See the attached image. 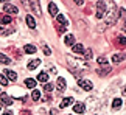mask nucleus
Wrapping results in <instances>:
<instances>
[{"label": "nucleus", "instance_id": "obj_1", "mask_svg": "<svg viewBox=\"0 0 126 115\" xmlns=\"http://www.w3.org/2000/svg\"><path fill=\"white\" fill-rule=\"evenodd\" d=\"M104 13H106V2H98L96 3V17L103 19Z\"/></svg>", "mask_w": 126, "mask_h": 115}, {"label": "nucleus", "instance_id": "obj_2", "mask_svg": "<svg viewBox=\"0 0 126 115\" xmlns=\"http://www.w3.org/2000/svg\"><path fill=\"white\" fill-rule=\"evenodd\" d=\"M67 61H69V64H70L72 67H73V69H76V67H81V69H86V67H87V64H86L84 61H78V59H72L70 56L67 58Z\"/></svg>", "mask_w": 126, "mask_h": 115}, {"label": "nucleus", "instance_id": "obj_3", "mask_svg": "<svg viewBox=\"0 0 126 115\" xmlns=\"http://www.w3.org/2000/svg\"><path fill=\"white\" fill-rule=\"evenodd\" d=\"M78 86H79L83 90H92V87H94L90 81H89V79H84V78H79V79H78Z\"/></svg>", "mask_w": 126, "mask_h": 115}, {"label": "nucleus", "instance_id": "obj_4", "mask_svg": "<svg viewBox=\"0 0 126 115\" xmlns=\"http://www.w3.org/2000/svg\"><path fill=\"white\" fill-rule=\"evenodd\" d=\"M115 20H117V16H115V6L112 8V11L108 13V19H106V25H114Z\"/></svg>", "mask_w": 126, "mask_h": 115}, {"label": "nucleus", "instance_id": "obj_5", "mask_svg": "<svg viewBox=\"0 0 126 115\" xmlns=\"http://www.w3.org/2000/svg\"><path fill=\"white\" fill-rule=\"evenodd\" d=\"M0 100H2V103L5 104V106H11V104H13V98H9V95L5 93V92L0 95Z\"/></svg>", "mask_w": 126, "mask_h": 115}, {"label": "nucleus", "instance_id": "obj_6", "mask_svg": "<svg viewBox=\"0 0 126 115\" xmlns=\"http://www.w3.org/2000/svg\"><path fill=\"white\" fill-rule=\"evenodd\" d=\"M84 111H86V104L84 103H76L73 106V112L75 114H83Z\"/></svg>", "mask_w": 126, "mask_h": 115}, {"label": "nucleus", "instance_id": "obj_7", "mask_svg": "<svg viewBox=\"0 0 126 115\" xmlns=\"http://www.w3.org/2000/svg\"><path fill=\"white\" fill-rule=\"evenodd\" d=\"M5 76H6L11 83H14V81L17 79V73H16V72H13V70H5Z\"/></svg>", "mask_w": 126, "mask_h": 115}, {"label": "nucleus", "instance_id": "obj_8", "mask_svg": "<svg viewBox=\"0 0 126 115\" xmlns=\"http://www.w3.org/2000/svg\"><path fill=\"white\" fill-rule=\"evenodd\" d=\"M48 13H50V16H58V6L55 2L48 3Z\"/></svg>", "mask_w": 126, "mask_h": 115}, {"label": "nucleus", "instance_id": "obj_9", "mask_svg": "<svg viewBox=\"0 0 126 115\" xmlns=\"http://www.w3.org/2000/svg\"><path fill=\"white\" fill-rule=\"evenodd\" d=\"M5 11L9 13V14H17L19 9L14 6V5H9V3H5Z\"/></svg>", "mask_w": 126, "mask_h": 115}, {"label": "nucleus", "instance_id": "obj_10", "mask_svg": "<svg viewBox=\"0 0 126 115\" xmlns=\"http://www.w3.org/2000/svg\"><path fill=\"white\" fill-rule=\"evenodd\" d=\"M56 86H58V90H59V92H64L65 90V79L64 78H58V81H56Z\"/></svg>", "mask_w": 126, "mask_h": 115}, {"label": "nucleus", "instance_id": "obj_11", "mask_svg": "<svg viewBox=\"0 0 126 115\" xmlns=\"http://www.w3.org/2000/svg\"><path fill=\"white\" fill-rule=\"evenodd\" d=\"M64 42H65V45L73 47V45H75V36H73V34H67L65 39H64Z\"/></svg>", "mask_w": 126, "mask_h": 115}, {"label": "nucleus", "instance_id": "obj_12", "mask_svg": "<svg viewBox=\"0 0 126 115\" xmlns=\"http://www.w3.org/2000/svg\"><path fill=\"white\" fill-rule=\"evenodd\" d=\"M39 64H41V59H33V61H30V62H28V70H34L36 67H39Z\"/></svg>", "mask_w": 126, "mask_h": 115}, {"label": "nucleus", "instance_id": "obj_13", "mask_svg": "<svg viewBox=\"0 0 126 115\" xmlns=\"http://www.w3.org/2000/svg\"><path fill=\"white\" fill-rule=\"evenodd\" d=\"M123 59H125V53H117V55L112 56V62H114V64H118V62H122Z\"/></svg>", "mask_w": 126, "mask_h": 115}, {"label": "nucleus", "instance_id": "obj_14", "mask_svg": "<svg viewBox=\"0 0 126 115\" xmlns=\"http://www.w3.org/2000/svg\"><path fill=\"white\" fill-rule=\"evenodd\" d=\"M48 73H45V72H41L39 75H37V81H41V83H45L47 84V81H48Z\"/></svg>", "mask_w": 126, "mask_h": 115}, {"label": "nucleus", "instance_id": "obj_15", "mask_svg": "<svg viewBox=\"0 0 126 115\" xmlns=\"http://www.w3.org/2000/svg\"><path fill=\"white\" fill-rule=\"evenodd\" d=\"M72 103H73V98H64V100H62V101L59 103V107L61 109H64V107H67V106H69V104H72Z\"/></svg>", "mask_w": 126, "mask_h": 115}, {"label": "nucleus", "instance_id": "obj_16", "mask_svg": "<svg viewBox=\"0 0 126 115\" xmlns=\"http://www.w3.org/2000/svg\"><path fill=\"white\" fill-rule=\"evenodd\" d=\"M23 51H25L27 55H33V53H36V47H34V45H30V44H28V45H25V47H23Z\"/></svg>", "mask_w": 126, "mask_h": 115}, {"label": "nucleus", "instance_id": "obj_17", "mask_svg": "<svg viewBox=\"0 0 126 115\" xmlns=\"http://www.w3.org/2000/svg\"><path fill=\"white\" fill-rule=\"evenodd\" d=\"M27 25L30 27V28H36V20H34V17L33 16H27Z\"/></svg>", "mask_w": 126, "mask_h": 115}, {"label": "nucleus", "instance_id": "obj_18", "mask_svg": "<svg viewBox=\"0 0 126 115\" xmlns=\"http://www.w3.org/2000/svg\"><path fill=\"white\" fill-rule=\"evenodd\" d=\"M0 64H3V65H8V64H11V59H9L8 56H5L3 53H0Z\"/></svg>", "mask_w": 126, "mask_h": 115}, {"label": "nucleus", "instance_id": "obj_19", "mask_svg": "<svg viewBox=\"0 0 126 115\" xmlns=\"http://www.w3.org/2000/svg\"><path fill=\"white\" fill-rule=\"evenodd\" d=\"M56 19H58V22H59V25H61V23H62V27H67V25H69L67 19H65L64 16H62V14H58V16H56Z\"/></svg>", "mask_w": 126, "mask_h": 115}, {"label": "nucleus", "instance_id": "obj_20", "mask_svg": "<svg viewBox=\"0 0 126 115\" xmlns=\"http://www.w3.org/2000/svg\"><path fill=\"white\" fill-rule=\"evenodd\" d=\"M25 86H27L28 89H34V87H36V81L31 79V78H27V79H25Z\"/></svg>", "mask_w": 126, "mask_h": 115}, {"label": "nucleus", "instance_id": "obj_21", "mask_svg": "<svg viewBox=\"0 0 126 115\" xmlns=\"http://www.w3.org/2000/svg\"><path fill=\"white\" fill-rule=\"evenodd\" d=\"M117 45L118 47H123V48H126V37H123V36H120V37H117Z\"/></svg>", "mask_w": 126, "mask_h": 115}, {"label": "nucleus", "instance_id": "obj_22", "mask_svg": "<svg viewBox=\"0 0 126 115\" xmlns=\"http://www.w3.org/2000/svg\"><path fill=\"white\" fill-rule=\"evenodd\" d=\"M72 48H73V53H84V47L81 44H75Z\"/></svg>", "mask_w": 126, "mask_h": 115}, {"label": "nucleus", "instance_id": "obj_23", "mask_svg": "<svg viewBox=\"0 0 126 115\" xmlns=\"http://www.w3.org/2000/svg\"><path fill=\"white\" fill-rule=\"evenodd\" d=\"M30 6H31V8H33V9H34V11H36V14H37V16H41L39 3H37V2H30Z\"/></svg>", "mask_w": 126, "mask_h": 115}, {"label": "nucleus", "instance_id": "obj_24", "mask_svg": "<svg viewBox=\"0 0 126 115\" xmlns=\"http://www.w3.org/2000/svg\"><path fill=\"white\" fill-rule=\"evenodd\" d=\"M31 98L34 100V101H39V100H41V92L37 89H34V90H33V93H31Z\"/></svg>", "mask_w": 126, "mask_h": 115}, {"label": "nucleus", "instance_id": "obj_25", "mask_svg": "<svg viewBox=\"0 0 126 115\" xmlns=\"http://www.w3.org/2000/svg\"><path fill=\"white\" fill-rule=\"evenodd\" d=\"M5 23H11V16H2L0 17V25H5Z\"/></svg>", "mask_w": 126, "mask_h": 115}, {"label": "nucleus", "instance_id": "obj_26", "mask_svg": "<svg viewBox=\"0 0 126 115\" xmlns=\"http://www.w3.org/2000/svg\"><path fill=\"white\" fill-rule=\"evenodd\" d=\"M14 30H13V28H8V30H5V28L2 27V25H0V34H2V36H6V34H11V33H13Z\"/></svg>", "mask_w": 126, "mask_h": 115}, {"label": "nucleus", "instance_id": "obj_27", "mask_svg": "<svg viewBox=\"0 0 126 115\" xmlns=\"http://www.w3.org/2000/svg\"><path fill=\"white\" fill-rule=\"evenodd\" d=\"M112 107L114 109H120V107H122V100H120V98H115L114 101H112Z\"/></svg>", "mask_w": 126, "mask_h": 115}, {"label": "nucleus", "instance_id": "obj_28", "mask_svg": "<svg viewBox=\"0 0 126 115\" xmlns=\"http://www.w3.org/2000/svg\"><path fill=\"white\" fill-rule=\"evenodd\" d=\"M109 72H110V67L108 65V67H106L104 70H96V73H98V75H101V76H104V75H108Z\"/></svg>", "mask_w": 126, "mask_h": 115}, {"label": "nucleus", "instance_id": "obj_29", "mask_svg": "<svg viewBox=\"0 0 126 115\" xmlns=\"http://www.w3.org/2000/svg\"><path fill=\"white\" fill-rule=\"evenodd\" d=\"M96 62H98V64H101V65H108V59H106V58H103V56H100L98 59H96Z\"/></svg>", "mask_w": 126, "mask_h": 115}, {"label": "nucleus", "instance_id": "obj_30", "mask_svg": "<svg viewBox=\"0 0 126 115\" xmlns=\"http://www.w3.org/2000/svg\"><path fill=\"white\" fill-rule=\"evenodd\" d=\"M44 90H45L47 93H50L51 90H53V84H50V83H47V84H45V87H44Z\"/></svg>", "mask_w": 126, "mask_h": 115}, {"label": "nucleus", "instance_id": "obj_31", "mask_svg": "<svg viewBox=\"0 0 126 115\" xmlns=\"http://www.w3.org/2000/svg\"><path fill=\"white\" fill-rule=\"evenodd\" d=\"M83 55H84V58H86V59H90V58H92V50H90V48H87V50L84 51Z\"/></svg>", "mask_w": 126, "mask_h": 115}, {"label": "nucleus", "instance_id": "obj_32", "mask_svg": "<svg viewBox=\"0 0 126 115\" xmlns=\"http://www.w3.org/2000/svg\"><path fill=\"white\" fill-rule=\"evenodd\" d=\"M0 84H2V86H8V79L5 78V75H0Z\"/></svg>", "mask_w": 126, "mask_h": 115}, {"label": "nucleus", "instance_id": "obj_33", "mask_svg": "<svg viewBox=\"0 0 126 115\" xmlns=\"http://www.w3.org/2000/svg\"><path fill=\"white\" fill-rule=\"evenodd\" d=\"M44 55H47V56H50L51 55V50H50V47H47V45H44Z\"/></svg>", "mask_w": 126, "mask_h": 115}, {"label": "nucleus", "instance_id": "obj_34", "mask_svg": "<svg viewBox=\"0 0 126 115\" xmlns=\"http://www.w3.org/2000/svg\"><path fill=\"white\" fill-rule=\"evenodd\" d=\"M120 17H123L126 20V9H120Z\"/></svg>", "mask_w": 126, "mask_h": 115}, {"label": "nucleus", "instance_id": "obj_35", "mask_svg": "<svg viewBox=\"0 0 126 115\" xmlns=\"http://www.w3.org/2000/svg\"><path fill=\"white\" fill-rule=\"evenodd\" d=\"M58 33H59V34H64V33H65V27H59V28H58Z\"/></svg>", "mask_w": 126, "mask_h": 115}, {"label": "nucleus", "instance_id": "obj_36", "mask_svg": "<svg viewBox=\"0 0 126 115\" xmlns=\"http://www.w3.org/2000/svg\"><path fill=\"white\" fill-rule=\"evenodd\" d=\"M50 115H58V111H56V109H51V111H50Z\"/></svg>", "mask_w": 126, "mask_h": 115}, {"label": "nucleus", "instance_id": "obj_37", "mask_svg": "<svg viewBox=\"0 0 126 115\" xmlns=\"http://www.w3.org/2000/svg\"><path fill=\"white\" fill-rule=\"evenodd\" d=\"M20 115H31V114H30V111H22Z\"/></svg>", "mask_w": 126, "mask_h": 115}, {"label": "nucleus", "instance_id": "obj_38", "mask_svg": "<svg viewBox=\"0 0 126 115\" xmlns=\"http://www.w3.org/2000/svg\"><path fill=\"white\" fill-rule=\"evenodd\" d=\"M3 115H13V111H6V112H5Z\"/></svg>", "mask_w": 126, "mask_h": 115}, {"label": "nucleus", "instance_id": "obj_39", "mask_svg": "<svg viewBox=\"0 0 126 115\" xmlns=\"http://www.w3.org/2000/svg\"><path fill=\"white\" fill-rule=\"evenodd\" d=\"M122 93H123L125 97H126V86H125V87H123V90H122Z\"/></svg>", "mask_w": 126, "mask_h": 115}, {"label": "nucleus", "instance_id": "obj_40", "mask_svg": "<svg viewBox=\"0 0 126 115\" xmlns=\"http://www.w3.org/2000/svg\"><path fill=\"white\" fill-rule=\"evenodd\" d=\"M0 112H2V104H0Z\"/></svg>", "mask_w": 126, "mask_h": 115}]
</instances>
